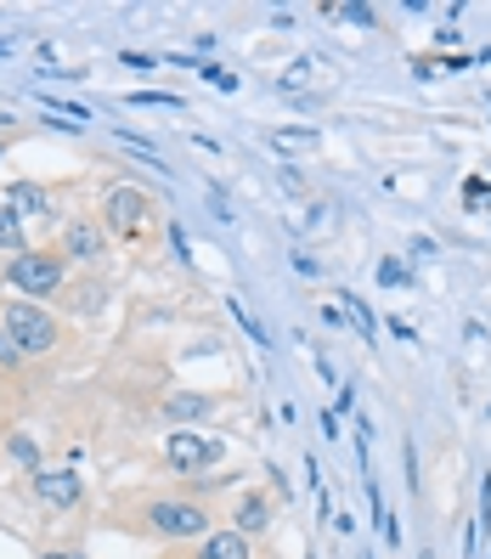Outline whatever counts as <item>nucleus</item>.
Listing matches in <instances>:
<instances>
[{
    "label": "nucleus",
    "mask_w": 491,
    "mask_h": 559,
    "mask_svg": "<svg viewBox=\"0 0 491 559\" xmlns=\"http://www.w3.org/2000/svg\"><path fill=\"white\" fill-rule=\"evenodd\" d=\"M164 457H170L176 475L199 480L204 469H215L220 457H226V447H220L215 436H199V430H170V441H164Z\"/></svg>",
    "instance_id": "obj_3"
},
{
    "label": "nucleus",
    "mask_w": 491,
    "mask_h": 559,
    "mask_svg": "<svg viewBox=\"0 0 491 559\" xmlns=\"http://www.w3.org/2000/svg\"><path fill=\"white\" fill-rule=\"evenodd\" d=\"M62 249H69L74 260H96V254H103V226L69 221V233H62Z\"/></svg>",
    "instance_id": "obj_7"
},
{
    "label": "nucleus",
    "mask_w": 491,
    "mask_h": 559,
    "mask_svg": "<svg viewBox=\"0 0 491 559\" xmlns=\"http://www.w3.org/2000/svg\"><path fill=\"white\" fill-rule=\"evenodd\" d=\"M209 407H215L209 396H192V390H176V396L164 402V418H170V424H181V430H187V424H192V418H204Z\"/></svg>",
    "instance_id": "obj_9"
},
{
    "label": "nucleus",
    "mask_w": 491,
    "mask_h": 559,
    "mask_svg": "<svg viewBox=\"0 0 491 559\" xmlns=\"http://www.w3.org/2000/svg\"><path fill=\"white\" fill-rule=\"evenodd\" d=\"M322 12L327 17H345V23H362V28L373 23V7H322Z\"/></svg>",
    "instance_id": "obj_15"
},
{
    "label": "nucleus",
    "mask_w": 491,
    "mask_h": 559,
    "mask_svg": "<svg viewBox=\"0 0 491 559\" xmlns=\"http://www.w3.org/2000/svg\"><path fill=\"white\" fill-rule=\"evenodd\" d=\"M7 199H12V210H17V215H46V221H51V192H46V187H35V181H17V187L7 192Z\"/></svg>",
    "instance_id": "obj_10"
},
{
    "label": "nucleus",
    "mask_w": 491,
    "mask_h": 559,
    "mask_svg": "<svg viewBox=\"0 0 491 559\" xmlns=\"http://www.w3.org/2000/svg\"><path fill=\"white\" fill-rule=\"evenodd\" d=\"M7 283H12L17 294H35V300H46V294L62 288V260H57V254H40V249H23V254H12Z\"/></svg>",
    "instance_id": "obj_4"
},
{
    "label": "nucleus",
    "mask_w": 491,
    "mask_h": 559,
    "mask_svg": "<svg viewBox=\"0 0 491 559\" xmlns=\"http://www.w3.org/2000/svg\"><path fill=\"white\" fill-rule=\"evenodd\" d=\"M40 559H74V554H40Z\"/></svg>",
    "instance_id": "obj_20"
},
{
    "label": "nucleus",
    "mask_w": 491,
    "mask_h": 559,
    "mask_svg": "<svg viewBox=\"0 0 491 559\" xmlns=\"http://www.w3.org/2000/svg\"><path fill=\"white\" fill-rule=\"evenodd\" d=\"M339 317L356 328V340H373V311H368V300H362V294H339Z\"/></svg>",
    "instance_id": "obj_12"
},
{
    "label": "nucleus",
    "mask_w": 491,
    "mask_h": 559,
    "mask_svg": "<svg viewBox=\"0 0 491 559\" xmlns=\"http://www.w3.org/2000/svg\"><path fill=\"white\" fill-rule=\"evenodd\" d=\"M147 215H153V199L142 187H113L108 192V226L119 238H136L142 226H147Z\"/></svg>",
    "instance_id": "obj_5"
},
{
    "label": "nucleus",
    "mask_w": 491,
    "mask_h": 559,
    "mask_svg": "<svg viewBox=\"0 0 491 559\" xmlns=\"http://www.w3.org/2000/svg\"><path fill=\"white\" fill-rule=\"evenodd\" d=\"M192 559H249V537L243 532H209Z\"/></svg>",
    "instance_id": "obj_8"
},
{
    "label": "nucleus",
    "mask_w": 491,
    "mask_h": 559,
    "mask_svg": "<svg viewBox=\"0 0 491 559\" xmlns=\"http://www.w3.org/2000/svg\"><path fill=\"white\" fill-rule=\"evenodd\" d=\"M316 130H306V124H277L272 130V147H288V153H316Z\"/></svg>",
    "instance_id": "obj_13"
},
{
    "label": "nucleus",
    "mask_w": 491,
    "mask_h": 559,
    "mask_svg": "<svg viewBox=\"0 0 491 559\" xmlns=\"http://www.w3.org/2000/svg\"><path fill=\"white\" fill-rule=\"evenodd\" d=\"M199 74H204L209 85H220V91H238V74H226V69H215V62H199Z\"/></svg>",
    "instance_id": "obj_16"
},
{
    "label": "nucleus",
    "mask_w": 491,
    "mask_h": 559,
    "mask_svg": "<svg viewBox=\"0 0 491 559\" xmlns=\"http://www.w3.org/2000/svg\"><path fill=\"white\" fill-rule=\"evenodd\" d=\"M12 457H17V464H35V441L17 436V441H12Z\"/></svg>",
    "instance_id": "obj_19"
},
{
    "label": "nucleus",
    "mask_w": 491,
    "mask_h": 559,
    "mask_svg": "<svg viewBox=\"0 0 491 559\" xmlns=\"http://www.w3.org/2000/svg\"><path fill=\"white\" fill-rule=\"evenodd\" d=\"M80 491H85V480L74 469H35V498L51 509H74Z\"/></svg>",
    "instance_id": "obj_6"
},
{
    "label": "nucleus",
    "mask_w": 491,
    "mask_h": 559,
    "mask_svg": "<svg viewBox=\"0 0 491 559\" xmlns=\"http://www.w3.org/2000/svg\"><path fill=\"white\" fill-rule=\"evenodd\" d=\"M379 283H384V288L407 283V266H402V260H384V266H379Z\"/></svg>",
    "instance_id": "obj_17"
},
{
    "label": "nucleus",
    "mask_w": 491,
    "mask_h": 559,
    "mask_svg": "<svg viewBox=\"0 0 491 559\" xmlns=\"http://www.w3.org/2000/svg\"><path fill=\"white\" fill-rule=\"evenodd\" d=\"M0 328L12 334V345H17L23 356H46V350L57 345V322H51L46 306H35V300H7V306H0Z\"/></svg>",
    "instance_id": "obj_1"
},
{
    "label": "nucleus",
    "mask_w": 491,
    "mask_h": 559,
    "mask_svg": "<svg viewBox=\"0 0 491 559\" xmlns=\"http://www.w3.org/2000/svg\"><path fill=\"white\" fill-rule=\"evenodd\" d=\"M238 532H243V537H254V532H272V503L260 498V491L238 503Z\"/></svg>",
    "instance_id": "obj_11"
},
{
    "label": "nucleus",
    "mask_w": 491,
    "mask_h": 559,
    "mask_svg": "<svg viewBox=\"0 0 491 559\" xmlns=\"http://www.w3.org/2000/svg\"><path fill=\"white\" fill-rule=\"evenodd\" d=\"M0 249L23 254V215H17L12 204H0Z\"/></svg>",
    "instance_id": "obj_14"
},
{
    "label": "nucleus",
    "mask_w": 491,
    "mask_h": 559,
    "mask_svg": "<svg viewBox=\"0 0 491 559\" xmlns=\"http://www.w3.org/2000/svg\"><path fill=\"white\" fill-rule=\"evenodd\" d=\"M147 532L164 537V543H187V537H209V514L199 503H181V498H158L147 503Z\"/></svg>",
    "instance_id": "obj_2"
},
{
    "label": "nucleus",
    "mask_w": 491,
    "mask_h": 559,
    "mask_svg": "<svg viewBox=\"0 0 491 559\" xmlns=\"http://www.w3.org/2000/svg\"><path fill=\"white\" fill-rule=\"evenodd\" d=\"M17 361H23V350L12 345V334H7V328H0V368H17Z\"/></svg>",
    "instance_id": "obj_18"
}]
</instances>
